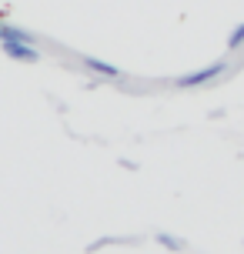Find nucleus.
Here are the masks:
<instances>
[{
    "label": "nucleus",
    "instance_id": "1",
    "mask_svg": "<svg viewBox=\"0 0 244 254\" xmlns=\"http://www.w3.org/2000/svg\"><path fill=\"white\" fill-rule=\"evenodd\" d=\"M224 74V64H211V67H201V70H194V74H184L178 80V87H201V84H207V80H214V77Z\"/></svg>",
    "mask_w": 244,
    "mask_h": 254
},
{
    "label": "nucleus",
    "instance_id": "2",
    "mask_svg": "<svg viewBox=\"0 0 244 254\" xmlns=\"http://www.w3.org/2000/svg\"><path fill=\"white\" fill-rule=\"evenodd\" d=\"M3 54L13 57V61H24V64H37L40 61L37 47H34V44H27V40H7V44H3Z\"/></svg>",
    "mask_w": 244,
    "mask_h": 254
},
{
    "label": "nucleus",
    "instance_id": "3",
    "mask_svg": "<svg viewBox=\"0 0 244 254\" xmlns=\"http://www.w3.org/2000/svg\"><path fill=\"white\" fill-rule=\"evenodd\" d=\"M7 40H27V44H34V34H27L20 27H10L0 20V44H7Z\"/></svg>",
    "mask_w": 244,
    "mask_h": 254
},
{
    "label": "nucleus",
    "instance_id": "4",
    "mask_svg": "<svg viewBox=\"0 0 244 254\" xmlns=\"http://www.w3.org/2000/svg\"><path fill=\"white\" fill-rule=\"evenodd\" d=\"M84 64H87L90 70H97V74H107V77H121V67H114V64H104V61H97V57H87Z\"/></svg>",
    "mask_w": 244,
    "mask_h": 254
},
{
    "label": "nucleus",
    "instance_id": "5",
    "mask_svg": "<svg viewBox=\"0 0 244 254\" xmlns=\"http://www.w3.org/2000/svg\"><path fill=\"white\" fill-rule=\"evenodd\" d=\"M241 44H244V24H238L231 30V37H228V47H231V51H238Z\"/></svg>",
    "mask_w": 244,
    "mask_h": 254
}]
</instances>
